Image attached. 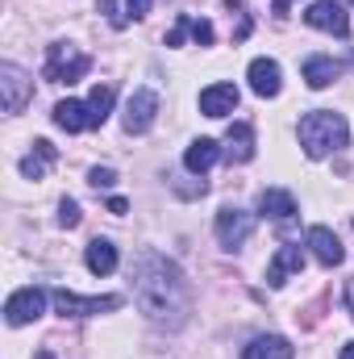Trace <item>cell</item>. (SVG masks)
Instances as JSON below:
<instances>
[{
    "label": "cell",
    "mask_w": 354,
    "mask_h": 359,
    "mask_svg": "<svg viewBox=\"0 0 354 359\" xmlns=\"http://www.w3.org/2000/svg\"><path fill=\"white\" fill-rule=\"evenodd\" d=\"M129 280H134V301H138V309L146 313L150 326L179 330L187 322V313H192V284L179 271L176 259H167L159 251H142L134 259Z\"/></svg>",
    "instance_id": "obj_1"
},
{
    "label": "cell",
    "mask_w": 354,
    "mask_h": 359,
    "mask_svg": "<svg viewBox=\"0 0 354 359\" xmlns=\"http://www.w3.org/2000/svg\"><path fill=\"white\" fill-rule=\"evenodd\" d=\"M346 138H351L346 117L334 113V109H313V113L300 117V147H304L309 159H325V155L342 151Z\"/></svg>",
    "instance_id": "obj_2"
},
{
    "label": "cell",
    "mask_w": 354,
    "mask_h": 359,
    "mask_svg": "<svg viewBox=\"0 0 354 359\" xmlns=\"http://www.w3.org/2000/svg\"><path fill=\"white\" fill-rule=\"evenodd\" d=\"M88 72H92V59L80 55L76 46H67V42H50L46 46V80L50 84H76Z\"/></svg>",
    "instance_id": "obj_3"
},
{
    "label": "cell",
    "mask_w": 354,
    "mask_h": 359,
    "mask_svg": "<svg viewBox=\"0 0 354 359\" xmlns=\"http://www.w3.org/2000/svg\"><path fill=\"white\" fill-rule=\"evenodd\" d=\"M159 117V92L155 88H134V96L125 100V113H121V126L125 134H146Z\"/></svg>",
    "instance_id": "obj_4"
},
{
    "label": "cell",
    "mask_w": 354,
    "mask_h": 359,
    "mask_svg": "<svg viewBox=\"0 0 354 359\" xmlns=\"http://www.w3.org/2000/svg\"><path fill=\"white\" fill-rule=\"evenodd\" d=\"M50 301H55V309H59L63 318H92V313L121 309V297H76L71 288H55Z\"/></svg>",
    "instance_id": "obj_5"
},
{
    "label": "cell",
    "mask_w": 354,
    "mask_h": 359,
    "mask_svg": "<svg viewBox=\"0 0 354 359\" xmlns=\"http://www.w3.org/2000/svg\"><path fill=\"white\" fill-rule=\"evenodd\" d=\"M250 230H255V213H246V209H238V205L217 209V243H221L225 251H238V247L250 238Z\"/></svg>",
    "instance_id": "obj_6"
},
{
    "label": "cell",
    "mask_w": 354,
    "mask_h": 359,
    "mask_svg": "<svg viewBox=\"0 0 354 359\" xmlns=\"http://www.w3.org/2000/svg\"><path fill=\"white\" fill-rule=\"evenodd\" d=\"M42 313H46V292H42L38 284L17 288V292L4 301V322H8V326H29V322H38Z\"/></svg>",
    "instance_id": "obj_7"
},
{
    "label": "cell",
    "mask_w": 354,
    "mask_h": 359,
    "mask_svg": "<svg viewBox=\"0 0 354 359\" xmlns=\"http://www.w3.org/2000/svg\"><path fill=\"white\" fill-rule=\"evenodd\" d=\"M0 92H4V113H21L34 100V80L17 63H0Z\"/></svg>",
    "instance_id": "obj_8"
},
{
    "label": "cell",
    "mask_w": 354,
    "mask_h": 359,
    "mask_svg": "<svg viewBox=\"0 0 354 359\" xmlns=\"http://www.w3.org/2000/svg\"><path fill=\"white\" fill-rule=\"evenodd\" d=\"M304 21H309L313 29L334 34V38H346V34H351V17H346V8H342L338 0H313L309 13H304Z\"/></svg>",
    "instance_id": "obj_9"
},
{
    "label": "cell",
    "mask_w": 354,
    "mask_h": 359,
    "mask_svg": "<svg viewBox=\"0 0 354 359\" xmlns=\"http://www.w3.org/2000/svg\"><path fill=\"white\" fill-rule=\"evenodd\" d=\"M246 80H250V92L263 96V100L279 96V88H283V72H279L275 59H255V63L246 67Z\"/></svg>",
    "instance_id": "obj_10"
},
{
    "label": "cell",
    "mask_w": 354,
    "mask_h": 359,
    "mask_svg": "<svg viewBox=\"0 0 354 359\" xmlns=\"http://www.w3.org/2000/svg\"><path fill=\"white\" fill-rule=\"evenodd\" d=\"M296 271H304V251L300 247H279L271 255V264H267V284L271 288H283Z\"/></svg>",
    "instance_id": "obj_11"
},
{
    "label": "cell",
    "mask_w": 354,
    "mask_h": 359,
    "mask_svg": "<svg viewBox=\"0 0 354 359\" xmlns=\"http://www.w3.org/2000/svg\"><path fill=\"white\" fill-rule=\"evenodd\" d=\"M304 243H309V251L317 255V264H325V268H338V264L346 259V251H342V243H338V234H334L330 226H313Z\"/></svg>",
    "instance_id": "obj_12"
},
{
    "label": "cell",
    "mask_w": 354,
    "mask_h": 359,
    "mask_svg": "<svg viewBox=\"0 0 354 359\" xmlns=\"http://www.w3.org/2000/svg\"><path fill=\"white\" fill-rule=\"evenodd\" d=\"M238 88L234 84H208V88L200 92V113L204 117H229L234 109H238Z\"/></svg>",
    "instance_id": "obj_13"
},
{
    "label": "cell",
    "mask_w": 354,
    "mask_h": 359,
    "mask_svg": "<svg viewBox=\"0 0 354 359\" xmlns=\"http://www.w3.org/2000/svg\"><path fill=\"white\" fill-rule=\"evenodd\" d=\"M259 217L288 226V222L296 217V196H292V192H283V188H267L263 196H259Z\"/></svg>",
    "instance_id": "obj_14"
},
{
    "label": "cell",
    "mask_w": 354,
    "mask_h": 359,
    "mask_svg": "<svg viewBox=\"0 0 354 359\" xmlns=\"http://www.w3.org/2000/svg\"><path fill=\"white\" fill-rule=\"evenodd\" d=\"M55 126L67 130V134H84V130H92L88 100H59V104H55Z\"/></svg>",
    "instance_id": "obj_15"
},
{
    "label": "cell",
    "mask_w": 354,
    "mask_h": 359,
    "mask_svg": "<svg viewBox=\"0 0 354 359\" xmlns=\"http://www.w3.org/2000/svg\"><path fill=\"white\" fill-rule=\"evenodd\" d=\"M225 159L229 163H250L255 159V130L250 121H234L225 134Z\"/></svg>",
    "instance_id": "obj_16"
},
{
    "label": "cell",
    "mask_w": 354,
    "mask_h": 359,
    "mask_svg": "<svg viewBox=\"0 0 354 359\" xmlns=\"http://www.w3.org/2000/svg\"><path fill=\"white\" fill-rule=\"evenodd\" d=\"M221 155H225V151H221L213 138H196V142L183 151V168H187L192 176H204V172H208V168H213Z\"/></svg>",
    "instance_id": "obj_17"
},
{
    "label": "cell",
    "mask_w": 354,
    "mask_h": 359,
    "mask_svg": "<svg viewBox=\"0 0 354 359\" xmlns=\"http://www.w3.org/2000/svg\"><path fill=\"white\" fill-rule=\"evenodd\" d=\"M338 76H342V63H334L330 55H309V59H304V84H309V88H317V92L330 88Z\"/></svg>",
    "instance_id": "obj_18"
},
{
    "label": "cell",
    "mask_w": 354,
    "mask_h": 359,
    "mask_svg": "<svg viewBox=\"0 0 354 359\" xmlns=\"http://www.w3.org/2000/svg\"><path fill=\"white\" fill-rule=\"evenodd\" d=\"M296 355V347L283 339V334H259V339H250V347L242 351V359H292Z\"/></svg>",
    "instance_id": "obj_19"
},
{
    "label": "cell",
    "mask_w": 354,
    "mask_h": 359,
    "mask_svg": "<svg viewBox=\"0 0 354 359\" xmlns=\"http://www.w3.org/2000/svg\"><path fill=\"white\" fill-rule=\"evenodd\" d=\"M84 264H88L92 276H113L121 259H117V247H113L108 238H92L88 251H84Z\"/></svg>",
    "instance_id": "obj_20"
},
{
    "label": "cell",
    "mask_w": 354,
    "mask_h": 359,
    "mask_svg": "<svg viewBox=\"0 0 354 359\" xmlns=\"http://www.w3.org/2000/svg\"><path fill=\"white\" fill-rule=\"evenodd\" d=\"M55 159H59V151H55L46 138H38V142H34V155H25V159H21V176H25V180H42V176H46V168H50Z\"/></svg>",
    "instance_id": "obj_21"
},
{
    "label": "cell",
    "mask_w": 354,
    "mask_h": 359,
    "mask_svg": "<svg viewBox=\"0 0 354 359\" xmlns=\"http://www.w3.org/2000/svg\"><path fill=\"white\" fill-rule=\"evenodd\" d=\"M113 100H117V92H113V84H96V88H92V96H88V109H92V130L108 121V113H113Z\"/></svg>",
    "instance_id": "obj_22"
},
{
    "label": "cell",
    "mask_w": 354,
    "mask_h": 359,
    "mask_svg": "<svg viewBox=\"0 0 354 359\" xmlns=\"http://www.w3.org/2000/svg\"><path fill=\"white\" fill-rule=\"evenodd\" d=\"M59 226H67V230H76V226H80V205H76L71 196H63V201H59Z\"/></svg>",
    "instance_id": "obj_23"
},
{
    "label": "cell",
    "mask_w": 354,
    "mask_h": 359,
    "mask_svg": "<svg viewBox=\"0 0 354 359\" xmlns=\"http://www.w3.org/2000/svg\"><path fill=\"white\" fill-rule=\"evenodd\" d=\"M96 8L108 17V25H113V29H125V25H129V21H125V13H117V0H96Z\"/></svg>",
    "instance_id": "obj_24"
},
{
    "label": "cell",
    "mask_w": 354,
    "mask_h": 359,
    "mask_svg": "<svg viewBox=\"0 0 354 359\" xmlns=\"http://www.w3.org/2000/svg\"><path fill=\"white\" fill-rule=\"evenodd\" d=\"M88 184L92 188H113V184H117V172H113V168H92Z\"/></svg>",
    "instance_id": "obj_25"
},
{
    "label": "cell",
    "mask_w": 354,
    "mask_h": 359,
    "mask_svg": "<svg viewBox=\"0 0 354 359\" xmlns=\"http://www.w3.org/2000/svg\"><path fill=\"white\" fill-rule=\"evenodd\" d=\"M192 38H196V46H213V25L192 17Z\"/></svg>",
    "instance_id": "obj_26"
},
{
    "label": "cell",
    "mask_w": 354,
    "mask_h": 359,
    "mask_svg": "<svg viewBox=\"0 0 354 359\" xmlns=\"http://www.w3.org/2000/svg\"><path fill=\"white\" fill-rule=\"evenodd\" d=\"M187 34H192V17H187V13H183V17H179V21H176V29H171V34H167V46H179V42H183V38H187Z\"/></svg>",
    "instance_id": "obj_27"
},
{
    "label": "cell",
    "mask_w": 354,
    "mask_h": 359,
    "mask_svg": "<svg viewBox=\"0 0 354 359\" xmlns=\"http://www.w3.org/2000/svg\"><path fill=\"white\" fill-rule=\"evenodd\" d=\"M150 13V0H125V21H142Z\"/></svg>",
    "instance_id": "obj_28"
},
{
    "label": "cell",
    "mask_w": 354,
    "mask_h": 359,
    "mask_svg": "<svg viewBox=\"0 0 354 359\" xmlns=\"http://www.w3.org/2000/svg\"><path fill=\"white\" fill-rule=\"evenodd\" d=\"M125 209H129V205H125V201H121V196H108V213H117V217H121V213H125Z\"/></svg>",
    "instance_id": "obj_29"
},
{
    "label": "cell",
    "mask_w": 354,
    "mask_h": 359,
    "mask_svg": "<svg viewBox=\"0 0 354 359\" xmlns=\"http://www.w3.org/2000/svg\"><path fill=\"white\" fill-rule=\"evenodd\" d=\"M346 309H351V318H354V276L346 280Z\"/></svg>",
    "instance_id": "obj_30"
},
{
    "label": "cell",
    "mask_w": 354,
    "mask_h": 359,
    "mask_svg": "<svg viewBox=\"0 0 354 359\" xmlns=\"http://www.w3.org/2000/svg\"><path fill=\"white\" fill-rule=\"evenodd\" d=\"M296 0H275V17H288V8H292Z\"/></svg>",
    "instance_id": "obj_31"
},
{
    "label": "cell",
    "mask_w": 354,
    "mask_h": 359,
    "mask_svg": "<svg viewBox=\"0 0 354 359\" xmlns=\"http://www.w3.org/2000/svg\"><path fill=\"white\" fill-rule=\"evenodd\" d=\"M342 359H354V343H346V347H342Z\"/></svg>",
    "instance_id": "obj_32"
},
{
    "label": "cell",
    "mask_w": 354,
    "mask_h": 359,
    "mask_svg": "<svg viewBox=\"0 0 354 359\" xmlns=\"http://www.w3.org/2000/svg\"><path fill=\"white\" fill-rule=\"evenodd\" d=\"M225 4H229V8H238V4H242V0H225Z\"/></svg>",
    "instance_id": "obj_33"
},
{
    "label": "cell",
    "mask_w": 354,
    "mask_h": 359,
    "mask_svg": "<svg viewBox=\"0 0 354 359\" xmlns=\"http://www.w3.org/2000/svg\"><path fill=\"white\" fill-rule=\"evenodd\" d=\"M38 359H55V355H50V351H42V355H38Z\"/></svg>",
    "instance_id": "obj_34"
},
{
    "label": "cell",
    "mask_w": 354,
    "mask_h": 359,
    "mask_svg": "<svg viewBox=\"0 0 354 359\" xmlns=\"http://www.w3.org/2000/svg\"><path fill=\"white\" fill-rule=\"evenodd\" d=\"M351 4H354V0H351Z\"/></svg>",
    "instance_id": "obj_35"
}]
</instances>
